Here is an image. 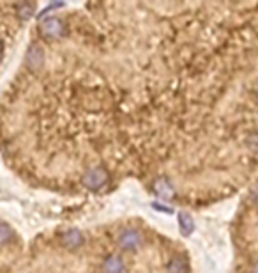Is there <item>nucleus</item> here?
<instances>
[{"label":"nucleus","mask_w":258,"mask_h":273,"mask_svg":"<svg viewBox=\"0 0 258 273\" xmlns=\"http://www.w3.org/2000/svg\"><path fill=\"white\" fill-rule=\"evenodd\" d=\"M39 29H41L43 37H46V39H58V37L64 36L66 23H64V20L51 16V18H46V20H43V22H41Z\"/></svg>","instance_id":"1"},{"label":"nucleus","mask_w":258,"mask_h":273,"mask_svg":"<svg viewBox=\"0 0 258 273\" xmlns=\"http://www.w3.org/2000/svg\"><path fill=\"white\" fill-rule=\"evenodd\" d=\"M108 179H110V176H108V171H104V169L101 167H94L90 169V171H87V174L83 176V185L87 186L89 190H99L101 186H104L108 183Z\"/></svg>","instance_id":"2"},{"label":"nucleus","mask_w":258,"mask_h":273,"mask_svg":"<svg viewBox=\"0 0 258 273\" xmlns=\"http://www.w3.org/2000/svg\"><path fill=\"white\" fill-rule=\"evenodd\" d=\"M44 64V50L37 43L30 44L29 51H27V66L30 71H39Z\"/></svg>","instance_id":"3"},{"label":"nucleus","mask_w":258,"mask_h":273,"mask_svg":"<svg viewBox=\"0 0 258 273\" xmlns=\"http://www.w3.org/2000/svg\"><path fill=\"white\" fill-rule=\"evenodd\" d=\"M118 245L125 250H135L142 245V234L137 229H125L118 236Z\"/></svg>","instance_id":"4"},{"label":"nucleus","mask_w":258,"mask_h":273,"mask_svg":"<svg viewBox=\"0 0 258 273\" xmlns=\"http://www.w3.org/2000/svg\"><path fill=\"white\" fill-rule=\"evenodd\" d=\"M60 241H62V245H64V247H68V248H78V247H82L85 240H83L82 231L68 229L66 233H62Z\"/></svg>","instance_id":"5"},{"label":"nucleus","mask_w":258,"mask_h":273,"mask_svg":"<svg viewBox=\"0 0 258 273\" xmlns=\"http://www.w3.org/2000/svg\"><path fill=\"white\" fill-rule=\"evenodd\" d=\"M103 273H125L124 259L120 255H108L103 261Z\"/></svg>","instance_id":"6"},{"label":"nucleus","mask_w":258,"mask_h":273,"mask_svg":"<svg viewBox=\"0 0 258 273\" xmlns=\"http://www.w3.org/2000/svg\"><path fill=\"white\" fill-rule=\"evenodd\" d=\"M154 192L158 193L159 197H163V199H168V197H172L173 193H175V188H173L172 181H170L168 178L161 176V178L156 179V183H154Z\"/></svg>","instance_id":"7"},{"label":"nucleus","mask_w":258,"mask_h":273,"mask_svg":"<svg viewBox=\"0 0 258 273\" xmlns=\"http://www.w3.org/2000/svg\"><path fill=\"white\" fill-rule=\"evenodd\" d=\"M168 273H187V262L182 255H175L168 262Z\"/></svg>","instance_id":"8"},{"label":"nucleus","mask_w":258,"mask_h":273,"mask_svg":"<svg viewBox=\"0 0 258 273\" xmlns=\"http://www.w3.org/2000/svg\"><path fill=\"white\" fill-rule=\"evenodd\" d=\"M179 226L180 231H182L184 236H189L191 233L195 231V222L191 219L189 213H179Z\"/></svg>","instance_id":"9"},{"label":"nucleus","mask_w":258,"mask_h":273,"mask_svg":"<svg viewBox=\"0 0 258 273\" xmlns=\"http://www.w3.org/2000/svg\"><path fill=\"white\" fill-rule=\"evenodd\" d=\"M13 229L8 226V224H2L0 222V248L2 247H6L8 243H11V240H13Z\"/></svg>","instance_id":"10"},{"label":"nucleus","mask_w":258,"mask_h":273,"mask_svg":"<svg viewBox=\"0 0 258 273\" xmlns=\"http://www.w3.org/2000/svg\"><path fill=\"white\" fill-rule=\"evenodd\" d=\"M34 9H36V6H32V4H20V6H16V13L20 15V18H29V16L34 13Z\"/></svg>","instance_id":"11"},{"label":"nucleus","mask_w":258,"mask_h":273,"mask_svg":"<svg viewBox=\"0 0 258 273\" xmlns=\"http://www.w3.org/2000/svg\"><path fill=\"white\" fill-rule=\"evenodd\" d=\"M246 142H247V146H249L253 151H258V133H256V131H254V133H251L249 137H247Z\"/></svg>","instance_id":"12"},{"label":"nucleus","mask_w":258,"mask_h":273,"mask_svg":"<svg viewBox=\"0 0 258 273\" xmlns=\"http://www.w3.org/2000/svg\"><path fill=\"white\" fill-rule=\"evenodd\" d=\"M253 200H254V204L258 206V188L254 190V195H253Z\"/></svg>","instance_id":"13"},{"label":"nucleus","mask_w":258,"mask_h":273,"mask_svg":"<svg viewBox=\"0 0 258 273\" xmlns=\"http://www.w3.org/2000/svg\"><path fill=\"white\" fill-rule=\"evenodd\" d=\"M2 55H4V43L0 41V59H2Z\"/></svg>","instance_id":"14"},{"label":"nucleus","mask_w":258,"mask_h":273,"mask_svg":"<svg viewBox=\"0 0 258 273\" xmlns=\"http://www.w3.org/2000/svg\"><path fill=\"white\" fill-rule=\"evenodd\" d=\"M251 273H258V262L253 266V269H251Z\"/></svg>","instance_id":"15"},{"label":"nucleus","mask_w":258,"mask_h":273,"mask_svg":"<svg viewBox=\"0 0 258 273\" xmlns=\"http://www.w3.org/2000/svg\"><path fill=\"white\" fill-rule=\"evenodd\" d=\"M256 96H258V89H256Z\"/></svg>","instance_id":"16"}]
</instances>
